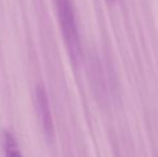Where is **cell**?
<instances>
[{
	"label": "cell",
	"mask_w": 158,
	"mask_h": 157,
	"mask_svg": "<svg viewBox=\"0 0 158 157\" xmlns=\"http://www.w3.org/2000/svg\"><path fill=\"white\" fill-rule=\"evenodd\" d=\"M35 103H37V110L39 112L40 118L43 124V127L48 134H51L53 129V122L52 115H51L50 105L46 93L43 87L39 86L35 90Z\"/></svg>",
	"instance_id": "2"
},
{
	"label": "cell",
	"mask_w": 158,
	"mask_h": 157,
	"mask_svg": "<svg viewBox=\"0 0 158 157\" xmlns=\"http://www.w3.org/2000/svg\"><path fill=\"white\" fill-rule=\"evenodd\" d=\"M3 152H4V157H23L16 138L10 131L4 132Z\"/></svg>",
	"instance_id": "3"
},
{
	"label": "cell",
	"mask_w": 158,
	"mask_h": 157,
	"mask_svg": "<svg viewBox=\"0 0 158 157\" xmlns=\"http://www.w3.org/2000/svg\"><path fill=\"white\" fill-rule=\"evenodd\" d=\"M55 3L64 43L70 56L75 60L79 58L81 53V43L72 2L71 0H55Z\"/></svg>",
	"instance_id": "1"
}]
</instances>
